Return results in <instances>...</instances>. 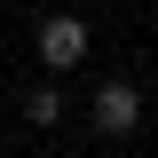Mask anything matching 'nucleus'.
Returning a JSON list of instances; mask_svg holds the SVG:
<instances>
[{"mask_svg": "<svg viewBox=\"0 0 158 158\" xmlns=\"http://www.w3.org/2000/svg\"><path fill=\"white\" fill-rule=\"evenodd\" d=\"M79 56H87V24L79 16H48L40 24V63H48V71H71Z\"/></svg>", "mask_w": 158, "mask_h": 158, "instance_id": "nucleus-1", "label": "nucleus"}, {"mask_svg": "<svg viewBox=\"0 0 158 158\" xmlns=\"http://www.w3.org/2000/svg\"><path fill=\"white\" fill-rule=\"evenodd\" d=\"M95 127H103V135H135V127H142V95L127 87V79H103V87H95Z\"/></svg>", "mask_w": 158, "mask_h": 158, "instance_id": "nucleus-2", "label": "nucleus"}, {"mask_svg": "<svg viewBox=\"0 0 158 158\" xmlns=\"http://www.w3.org/2000/svg\"><path fill=\"white\" fill-rule=\"evenodd\" d=\"M24 118H32V127H56V118H63V95H56V87H32V95H24Z\"/></svg>", "mask_w": 158, "mask_h": 158, "instance_id": "nucleus-3", "label": "nucleus"}]
</instances>
